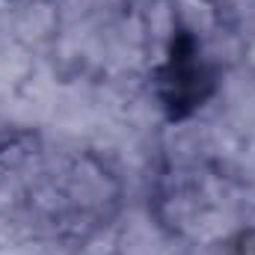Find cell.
Listing matches in <instances>:
<instances>
[{
	"label": "cell",
	"mask_w": 255,
	"mask_h": 255,
	"mask_svg": "<svg viewBox=\"0 0 255 255\" xmlns=\"http://www.w3.org/2000/svg\"><path fill=\"white\" fill-rule=\"evenodd\" d=\"M214 80L205 63L199 60V48L190 33H178L172 39L166 65L160 68V98L172 119H184L211 92Z\"/></svg>",
	"instance_id": "cell-1"
}]
</instances>
